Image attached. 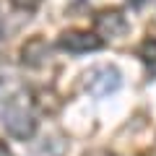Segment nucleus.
<instances>
[{
	"label": "nucleus",
	"instance_id": "nucleus-5",
	"mask_svg": "<svg viewBox=\"0 0 156 156\" xmlns=\"http://www.w3.org/2000/svg\"><path fill=\"white\" fill-rule=\"evenodd\" d=\"M47 57H50V44H47V39H42V37L29 39L26 44H23V50H21V60H23V65H31V68L44 65Z\"/></svg>",
	"mask_w": 156,
	"mask_h": 156
},
{
	"label": "nucleus",
	"instance_id": "nucleus-4",
	"mask_svg": "<svg viewBox=\"0 0 156 156\" xmlns=\"http://www.w3.org/2000/svg\"><path fill=\"white\" fill-rule=\"evenodd\" d=\"M94 26H96V34H99V37H104V39H117V37H122V34L128 31V18L122 16V11L112 8V11L96 13Z\"/></svg>",
	"mask_w": 156,
	"mask_h": 156
},
{
	"label": "nucleus",
	"instance_id": "nucleus-10",
	"mask_svg": "<svg viewBox=\"0 0 156 156\" xmlns=\"http://www.w3.org/2000/svg\"><path fill=\"white\" fill-rule=\"evenodd\" d=\"M0 156H13V154H11V151H8V148H5V143H0Z\"/></svg>",
	"mask_w": 156,
	"mask_h": 156
},
{
	"label": "nucleus",
	"instance_id": "nucleus-3",
	"mask_svg": "<svg viewBox=\"0 0 156 156\" xmlns=\"http://www.w3.org/2000/svg\"><path fill=\"white\" fill-rule=\"evenodd\" d=\"M101 37H96V34L91 31H65L60 34V39H57V47L65 52H70V55H83V52H96L101 50Z\"/></svg>",
	"mask_w": 156,
	"mask_h": 156
},
{
	"label": "nucleus",
	"instance_id": "nucleus-7",
	"mask_svg": "<svg viewBox=\"0 0 156 156\" xmlns=\"http://www.w3.org/2000/svg\"><path fill=\"white\" fill-rule=\"evenodd\" d=\"M138 57L143 62H148V65H151V62L156 65V39H146L143 44L138 47Z\"/></svg>",
	"mask_w": 156,
	"mask_h": 156
},
{
	"label": "nucleus",
	"instance_id": "nucleus-2",
	"mask_svg": "<svg viewBox=\"0 0 156 156\" xmlns=\"http://www.w3.org/2000/svg\"><path fill=\"white\" fill-rule=\"evenodd\" d=\"M120 83H122L120 70L112 68V65H96V68H91V70L86 73V91H89L91 96H96V99L115 94V91L120 89Z\"/></svg>",
	"mask_w": 156,
	"mask_h": 156
},
{
	"label": "nucleus",
	"instance_id": "nucleus-9",
	"mask_svg": "<svg viewBox=\"0 0 156 156\" xmlns=\"http://www.w3.org/2000/svg\"><path fill=\"white\" fill-rule=\"evenodd\" d=\"M128 3H130V5H133V8H143L146 3H148V0H128Z\"/></svg>",
	"mask_w": 156,
	"mask_h": 156
},
{
	"label": "nucleus",
	"instance_id": "nucleus-1",
	"mask_svg": "<svg viewBox=\"0 0 156 156\" xmlns=\"http://www.w3.org/2000/svg\"><path fill=\"white\" fill-rule=\"evenodd\" d=\"M3 128L11 138L16 140H29L37 133V115H34L31 99L26 94H16L5 101L3 107Z\"/></svg>",
	"mask_w": 156,
	"mask_h": 156
},
{
	"label": "nucleus",
	"instance_id": "nucleus-6",
	"mask_svg": "<svg viewBox=\"0 0 156 156\" xmlns=\"http://www.w3.org/2000/svg\"><path fill=\"white\" fill-rule=\"evenodd\" d=\"M62 154H65V143L60 138H52V140H44L31 156H62Z\"/></svg>",
	"mask_w": 156,
	"mask_h": 156
},
{
	"label": "nucleus",
	"instance_id": "nucleus-8",
	"mask_svg": "<svg viewBox=\"0 0 156 156\" xmlns=\"http://www.w3.org/2000/svg\"><path fill=\"white\" fill-rule=\"evenodd\" d=\"M11 3H13L16 8H21V11H37L42 0H11Z\"/></svg>",
	"mask_w": 156,
	"mask_h": 156
}]
</instances>
